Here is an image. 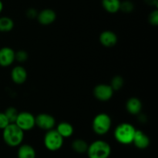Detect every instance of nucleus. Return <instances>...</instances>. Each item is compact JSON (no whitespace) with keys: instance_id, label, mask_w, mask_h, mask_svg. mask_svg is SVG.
Returning a JSON list of instances; mask_svg holds the SVG:
<instances>
[{"instance_id":"nucleus-24","label":"nucleus","mask_w":158,"mask_h":158,"mask_svg":"<svg viewBox=\"0 0 158 158\" xmlns=\"http://www.w3.org/2000/svg\"><path fill=\"white\" fill-rule=\"evenodd\" d=\"M148 21L151 23V25L154 26H157L158 25V10L157 9L150 13L148 16Z\"/></svg>"},{"instance_id":"nucleus-10","label":"nucleus","mask_w":158,"mask_h":158,"mask_svg":"<svg viewBox=\"0 0 158 158\" xmlns=\"http://www.w3.org/2000/svg\"><path fill=\"white\" fill-rule=\"evenodd\" d=\"M36 19L39 23L43 26H49L56 19V13L51 9H45L38 12Z\"/></svg>"},{"instance_id":"nucleus-4","label":"nucleus","mask_w":158,"mask_h":158,"mask_svg":"<svg viewBox=\"0 0 158 158\" xmlns=\"http://www.w3.org/2000/svg\"><path fill=\"white\" fill-rule=\"evenodd\" d=\"M112 126V120L107 114L101 113L94 117L92 123L93 131L97 135H105L109 132Z\"/></svg>"},{"instance_id":"nucleus-11","label":"nucleus","mask_w":158,"mask_h":158,"mask_svg":"<svg viewBox=\"0 0 158 158\" xmlns=\"http://www.w3.org/2000/svg\"><path fill=\"white\" fill-rule=\"evenodd\" d=\"M99 40L102 46L106 48H110L117 44L118 42V37L113 31L105 30L100 33Z\"/></svg>"},{"instance_id":"nucleus-6","label":"nucleus","mask_w":158,"mask_h":158,"mask_svg":"<svg viewBox=\"0 0 158 158\" xmlns=\"http://www.w3.org/2000/svg\"><path fill=\"white\" fill-rule=\"evenodd\" d=\"M15 123L24 132L31 131L35 126V116L26 111L19 113Z\"/></svg>"},{"instance_id":"nucleus-26","label":"nucleus","mask_w":158,"mask_h":158,"mask_svg":"<svg viewBox=\"0 0 158 158\" xmlns=\"http://www.w3.org/2000/svg\"><path fill=\"white\" fill-rule=\"evenodd\" d=\"M37 15H38V12H37V11L35 10V9H32V8L29 9L27 10V12H26V15H27L28 18H29V19L36 18Z\"/></svg>"},{"instance_id":"nucleus-18","label":"nucleus","mask_w":158,"mask_h":158,"mask_svg":"<svg viewBox=\"0 0 158 158\" xmlns=\"http://www.w3.org/2000/svg\"><path fill=\"white\" fill-rule=\"evenodd\" d=\"M72 148L76 153L84 154L86 153L88 149V143L83 139H76L72 143Z\"/></svg>"},{"instance_id":"nucleus-28","label":"nucleus","mask_w":158,"mask_h":158,"mask_svg":"<svg viewBox=\"0 0 158 158\" xmlns=\"http://www.w3.org/2000/svg\"><path fill=\"white\" fill-rule=\"evenodd\" d=\"M2 10H3V3H2V2L0 0V13L2 12Z\"/></svg>"},{"instance_id":"nucleus-14","label":"nucleus","mask_w":158,"mask_h":158,"mask_svg":"<svg viewBox=\"0 0 158 158\" xmlns=\"http://www.w3.org/2000/svg\"><path fill=\"white\" fill-rule=\"evenodd\" d=\"M126 110L131 115H138L142 110V103L137 97H131L126 103Z\"/></svg>"},{"instance_id":"nucleus-2","label":"nucleus","mask_w":158,"mask_h":158,"mask_svg":"<svg viewBox=\"0 0 158 158\" xmlns=\"http://www.w3.org/2000/svg\"><path fill=\"white\" fill-rule=\"evenodd\" d=\"M137 130L129 123L119 124L114 131V137L120 144L129 145L133 143Z\"/></svg>"},{"instance_id":"nucleus-25","label":"nucleus","mask_w":158,"mask_h":158,"mask_svg":"<svg viewBox=\"0 0 158 158\" xmlns=\"http://www.w3.org/2000/svg\"><path fill=\"white\" fill-rule=\"evenodd\" d=\"M9 121L5 113H0V130H3L9 124Z\"/></svg>"},{"instance_id":"nucleus-17","label":"nucleus","mask_w":158,"mask_h":158,"mask_svg":"<svg viewBox=\"0 0 158 158\" xmlns=\"http://www.w3.org/2000/svg\"><path fill=\"white\" fill-rule=\"evenodd\" d=\"M120 0H102V6L109 13H117L120 11Z\"/></svg>"},{"instance_id":"nucleus-22","label":"nucleus","mask_w":158,"mask_h":158,"mask_svg":"<svg viewBox=\"0 0 158 158\" xmlns=\"http://www.w3.org/2000/svg\"><path fill=\"white\" fill-rule=\"evenodd\" d=\"M134 9V4L131 1L129 0H125V1L121 2L120 3V10H121L125 13H130L132 12Z\"/></svg>"},{"instance_id":"nucleus-12","label":"nucleus","mask_w":158,"mask_h":158,"mask_svg":"<svg viewBox=\"0 0 158 158\" xmlns=\"http://www.w3.org/2000/svg\"><path fill=\"white\" fill-rule=\"evenodd\" d=\"M11 78L15 84H23L27 80V71L22 66H15L11 72Z\"/></svg>"},{"instance_id":"nucleus-3","label":"nucleus","mask_w":158,"mask_h":158,"mask_svg":"<svg viewBox=\"0 0 158 158\" xmlns=\"http://www.w3.org/2000/svg\"><path fill=\"white\" fill-rule=\"evenodd\" d=\"M86 154L89 158H109L111 154V147L104 140H95L88 146Z\"/></svg>"},{"instance_id":"nucleus-9","label":"nucleus","mask_w":158,"mask_h":158,"mask_svg":"<svg viewBox=\"0 0 158 158\" xmlns=\"http://www.w3.org/2000/svg\"><path fill=\"white\" fill-rule=\"evenodd\" d=\"M15 52L10 47L5 46L0 49V66L2 67H8L11 66L15 59Z\"/></svg>"},{"instance_id":"nucleus-23","label":"nucleus","mask_w":158,"mask_h":158,"mask_svg":"<svg viewBox=\"0 0 158 158\" xmlns=\"http://www.w3.org/2000/svg\"><path fill=\"white\" fill-rule=\"evenodd\" d=\"M28 58H29L28 52L26 51L23 50V49L17 51L15 53V60H17L19 63H24V62H26L28 60Z\"/></svg>"},{"instance_id":"nucleus-21","label":"nucleus","mask_w":158,"mask_h":158,"mask_svg":"<svg viewBox=\"0 0 158 158\" xmlns=\"http://www.w3.org/2000/svg\"><path fill=\"white\" fill-rule=\"evenodd\" d=\"M5 114H6V116L7 117L9 123H12L15 122V120H16L17 116H18L19 114V112L17 111L16 108L10 106V107L6 109V112H5Z\"/></svg>"},{"instance_id":"nucleus-16","label":"nucleus","mask_w":158,"mask_h":158,"mask_svg":"<svg viewBox=\"0 0 158 158\" xmlns=\"http://www.w3.org/2000/svg\"><path fill=\"white\" fill-rule=\"evenodd\" d=\"M18 158H35V151L31 145L21 144L17 153Z\"/></svg>"},{"instance_id":"nucleus-7","label":"nucleus","mask_w":158,"mask_h":158,"mask_svg":"<svg viewBox=\"0 0 158 158\" xmlns=\"http://www.w3.org/2000/svg\"><path fill=\"white\" fill-rule=\"evenodd\" d=\"M114 89L110 85L106 83L98 84L94 87V95L97 100L102 102H106L110 100L114 96Z\"/></svg>"},{"instance_id":"nucleus-13","label":"nucleus","mask_w":158,"mask_h":158,"mask_svg":"<svg viewBox=\"0 0 158 158\" xmlns=\"http://www.w3.org/2000/svg\"><path fill=\"white\" fill-rule=\"evenodd\" d=\"M151 140L148 136L142 131H136L133 143L137 148L140 150H144L149 147Z\"/></svg>"},{"instance_id":"nucleus-20","label":"nucleus","mask_w":158,"mask_h":158,"mask_svg":"<svg viewBox=\"0 0 158 158\" xmlns=\"http://www.w3.org/2000/svg\"><path fill=\"white\" fill-rule=\"evenodd\" d=\"M123 84H124V80H123V77L120 76H115L111 80L110 86L115 92V91H118L122 89Z\"/></svg>"},{"instance_id":"nucleus-15","label":"nucleus","mask_w":158,"mask_h":158,"mask_svg":"<svg viewBox=\"0 0 158 158\" xmlns=\"http://www.w3.org/2000/svg\"><path fill=\"white\" fill-rule=\"evenodd\" d=\"M56 131L63 137V138H69L73 134L74 128L72 124L68 122H61L57 125Z\"/></svg>"},{"instance_id":"nucleus-27","label":"nucleus","mask_w":158,"mask_h":158,"mask_svg":"<svg viewBox=\"0 0 158 158\" xmlns=\"http://www.w3.org/2000/svg\"><path fill=\"white\" fill-rule=\"evenodd\" d=\"M145 2H146L148 4L151 5V6H155L156 7H157L158 4L157 0H145Z\"/></svg>"},{"instance_id":"nucleus-19","label":"nucleus","mask_w":158,"mask_h":158,"mask_svg":"<svg viewBox=\"0 0 158 158\" xmlns=\"http://www.w3.org/2000/svg\"><path fill=\"white\" fill-rule=\"evenodd\" d=\"M14 28V22L10 17H0V32H9Z\"/></svg>"},{"instance_id":"nucleus-5","label":"nucleus","mask_w":158,"mask_h":158,"mask_svg":"<svg viewBox=\"0 0 158 158\" xmlns=\"http://www.w3.org/2000/svg\"><path fill=\"white\" fill-rule=\"evenodd\" d=\"M63 139L56 130L52 129L46 131L43 143L45 148L49 151H57L63 147Z\"/></svg>"},{"instance_id":"nucleus-8","label":"nucleus","mask_w":158,"mask_h":158,"mask_svg":"<svg viewBox=\"0 0 158 158\" xmlns=\"http://www.w3.org/2000/svg\"><path fill=\"white\" fill-rule=\"evenodd\" d=\"M35 126L43 131H49L53 129L56 125V120L53 116L48 114H40L35 117Z\"/></svg>"},{"instance_id":"nucleus-1","label":"nucleus","mask_w":158,"mask_h":158,"mask_svg":"<svg viewBox=\"0 0 158 158\" xmlns=\"http://www.w3.org/2000/svg\"><path fill=\"white\" fill-rule=\"evenodd\" d=\"M2 131L3 140L8 146L15 148L22 144L24 140V131L15 123H9Z\"/></svg>"}]
</instances>
